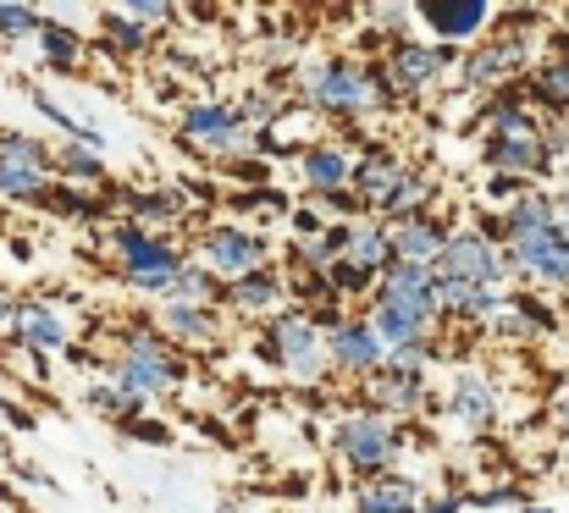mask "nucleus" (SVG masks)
Wrapping results in <instances>:
<instances>
[{"label":"nucleus","instance_id":"f257e3e1","mask_svg":"<svg viewBox=\"0 0 569 513\" xmlns=\"http://www.w3.org/2000/svg\"><path fill=\"white\" fill-rule=\"evenodd\" d=\"M293 100L310 105L316 117H332V122H366L398 105L381 61L366 56H343V50H327V56H305L293 67Z\"/></svg>","mask_w":569,"mask_h":513},{"label":"nucleus","instance_id":"f03ea898","mask_svg":"<svg viewBox=\"0 0 569 513\" xmlns=\"http://www.w3.org/2000/svg\"><path fill=\"white\" fill-rule=\"evenodd\" d=\"M542 22H548V11H531V6H498L492 33L459 56V72H453L459 83H453V89L487 100V94H498V89L526 83V72L542 61V56H537V44H542V39H537Z\"/></svg>","mask_w":569,"mask_h":513},{"label":"nucleus","instance_id":"7ed1b4c3","mask_svg":"<svg viewBox=\"0 0 569 513\" xmlns=\"http://www.w3.org/2000/svg\"><path fill=\"white\" fill-rule=\"evenodd\" d=\"M366 321L377 326V338L392 348H415V342H437L442 326V310H437V271L431 265H409V260H392L381 271L377 293L366 304Z\"/></svg>","mask_w":569,"mask_h":513},{"label":"nucleus","instance_id":"20e7f679","mask_svg":"<svg viewBox=\"0 0 569 513\" xmlns=\"http://www.w3.org/2000/svg\"><path fill=\"white\" fill-rule=\"evenodd\" d=\"M106 254H111V271L122 276V288H133L144 299H167L172 282L183 276V265L193 260L167 232H150V227H133V221H111Z\"/></svg>","mask_w":569,"mask_h":513},{"label":"nucleus","instance_id":"39448f33","mask_svg":"<svg viewBox=\"0 0 569 513\" xmlns=\"http://www.w3.org/2000/svg\"><path fill=\"white\" fill-rule=\"evenodd\" d=\"M106 375H111L122 392L156 403V398H167L172 386L189 381V353L161 338L156 321H133V326L122 332V342H117V353L106 359Z\"/></svg>","mask_w":569,"mask_h":513},{"label":"nucleus","instance_id":"423d86ee","mask_svg":"<svg viewBox=\"0 0 569 513\" xmlns=\"http://www.w3.org/2000/svg\"><path fill=\"white\" fill-rule=\"evenodd\" d=\"M403 425H392L387 414L377 409H343L338 420H332V431H327V447H332V459H338V470L355 481V486H366V481H377L387 470H398V453H403Z\"/></svg>","mask_w":569,"mask_h":513},{"label":"nucleus","instance_id":"0eeeda50","mask_svg":"<svg viewBox=\"0 0 569 513\" xmlns=\"http://www.w3.org/2000/svg\"><path fill=\"white\" fill-rule=\"evenodd\" d=\"M254 359L282 370L293 386H321L332 381V359H327V332L310 321V310H282L254 332Z\"/></svg>","mask_w":569,"mask_h":513},{"label":"nucleus","instance_id":"6e6552de","mask_svg":"<svg viewBox=\"0 0 569 513\" xmlns=\"http://www.w3.org/2000/svg\"><path fill=\"white\" fill-rule=\"evenodd\" d=\"M172 133H178L183 150H193L210 167H232V161L254 155V128L243 122L238 100H221V94L183 100L178 117H172Z\"/></svg>","mask_w":569,"mask_h":513},{"label":"nucleus","instance_id":"1a4fd4ad","mask_svg":"<svg viewBox=\"0 0 569 513\" xmlns=\"http://www.w3.org/2000/svg\"><path fill=\"white\" fill-rule=\"evenodd\" d=\"M193 260L210 265L221 282H238V276L271 265V238L254 232V227H243V221H227V215H221V221H204V227L193 232Z\"/></svg>","mask_w":569,"mask_h":513},{"label":"nucleus","instance_id":"9d476101","mask_svg":"<svg viewBox=\"0 0 569 513\" xmlns=\"http://www.w3.org/2000/svg\"><path fill=\"white\" fill-rule=\"evenodd\" d=\"M459 56L465 50H453V44H437V39H398L392 50H387V61H381V72H387V83H392V94H398V105L403 100H420V94H437L442 83H448V72H459Z\"/></svg>","mask_w":569,"mask_h":513},{"label":"nucleus","instance_id":"9b49d317","mask_svg":"<svg viewBox=\"0 0 569 513\" xmlns=\"http://www.w3.org/2000/svg\"><path fill=\"white\" fill-rule=\"evenodd\" d=\"M437 409H442V420H453L459 431L487 436V431L503 420V386H498V375L481 370V364H453L448 381H442Z\"/></svg>","mask_w":569,"mask_h":513},{"label":"nucleus","instance_id":"f8f14e48","mask_svg":"<svg viewBox=\"0 0 569 513\" xmlns=\"http://www.w3.org/2000/svg\"><path fill=\"white\" fill-rule=\"evenodd\" d=\"M56 182V150L44 139L0 133V204H44Z\"/></svg>","mask_w":569,"mask_h":513},{"label":"nucleus","instance_id":"ddd939ff","mask_svg":"<svg viewBox=\"0 0 569 513\" xmlns=\"http://www.w3.org/2000/svg\"><path fill=\"white\" fill-rule=\"evenodd\" d=\"M431 271H437L442 282H465V288H515L509 254H503L487 232H476V227H459Z\"/></svg>","mask_w":569,"mask_h":513},{"label":"nucleus","instance_id":"4468645a","mask_svg":"<svg viewBox=\"0 0 569 513\" xmlns=\"http://www.w3.org/2000/svg\"><path fill=\"white\" fill-rule=\"evenodd\" d=\"M509 271L520 288L531 293H569V232L565 227H542L531 238H515L509 249Z\"/></svg>","mask_w":569,"mask_h":513},{"label":"nucleus","instance_id":"2eb2a0df","mask_svg":"<svg viewBox=\"0 0 569 513\" xmlns=\"http://www.w3.org/2000/svg\"><path fill=\"white\" fill-rule=\"evenodd\" d=\"M415 17L426 22V33H431L437 44L470 50V44H481V39L492 33L498 6H492V0H426V6H415Z\"/></svg>","mask_w":569,"mask_h":513},{"label":"nucleus","instance_id":"dca6fc26","mask_svg":"<svg viewBox=\"0 0 569 513\" xmlns=\"http://www.w3.org/2000/svg\"><path fill=\"white\" fill-rule=\"evenodd\" d=\"M366 392V409L387 414L392 425H409L415 414H431L437 409V392H431V375H415V370H392L381 364L377 375L360 386Z\"/></svg>","mask_w":569,"mask_h":513},{"label":"nucleus","instance_id":"f3484780","mask_svg":"<svg viewBox=\"0 0 569 513\" xmlns=\"http://www.w3.org/2000/svg\"><path fill=\"white\" fill-rule=\"evenodd\" d=\"M327 359H332V375L338 381H371L381 364H387V342L377 338V326L366 315H349L327 332Z\"/></svg>","mask_w":569,"mask_h":513},{"label":"nucleus","instance_id":"a211bd4d","mask_svg":"<svg viewBox=\"0 0 569 513\" xmlns=\"http://www.w3.org/2000/svg\"><path fill=\"white\" fill-rule=\"evenodd\" d=\"M481 171L487 177H515L526 188H553L559 161L548 155L542 133L537 139H481Z\"/></svg>","mask_w":569,"mask_h":513},{"label":"nucleus","instance_id":"6ab92c4d","mask_svg":"<svg viewBox=\"0 0 569 513\" xmlns=\"http://www.w3.org/2000/svg\"><path fill=\"white\" fill-rule=\"evenodd\" d=\"M299 182L310 199L355 193V139H310L299 150Z\"/></svg>","mask_w":569,"mask_h":513},{"label":"nucleus","instance_id":"aec40b11","mask_svg":"<svg viewBox=\"0 0 569 513\" xmlns=\"http://www.w3.org/2000/svg\"><path fill=\"white\" fill-rule=\"evenodd\" d=\"M221 310H227L232 321H249V326L260 332L271 315L288 310V276H282V265H266V271H249V276L227 282Z\"/></svg>","mask_w":569,"mask_h":513},{"label":"nucleus","instance_id":"412c9836","mask_svg":"<svg viewBox=\"0 0 569 513\" xmlns=\"http://www.w3.org/2000/svg\"><path fill=\"white\" fill-rule=\"evenodd\" d=\"M11 348L28 353V359H44V364L61 359V353L72 348V326H67L61 304H50V299H22L17 326H11Z\"/></svg>","mask_w":569,"mask_h":513},{"label":"nucleus","instance_id":"4be33fe9","mask_svg":"<svg viewBox=\"0 0 569 513\" xmlns=\"http://www.w3.org/2000/svg\"><path fill=\"white\" fill-rule=\"evenodd\" d=\"M156 332L183 348V353H199L210 342H221L227 332V310L221 304H183V299H161L156 304Z\"/></svg>","mask_w":569,"mask_h":513},{"label":"nucleus","instance_id":"5701e85b","mask_svg":"<svg viewBox=\"0 0 569 513\" xmlns=\"http://www.w3.org/2000/svg\"><path fill=\"white\" fill-rule=\"evenodd\" d=\"M542 128H548V122H542V111L526 100L520 83L487 94V100L476 105V117H470V133H481V139H537Z\"/></svg>","mask_w":569,"mask_h":513},{"label":"nucleus","instance_id":"b1692460","mask_svg":"<svg viewBox=\"0 0 569 513\" xmlns=\"http://www.w3.org/2000/svg\"><path fill=\"white\" fill-rule=\"evenodd\" d=\"M459 232V215L453 210H426V215H409L392 227V260H409V265H437L448 238Z\"/></svg>","mask_w":569,"mask_h":513},{"label":"nucleus","instance_id":"393cba45","mask_svg":"<svg viewBox=\"0 0 569 513\" xmlns=\"http://www.w3.org/2000/svg\"><path fill=\"white\" fill-rule=\"evenodd\" d=\"M403 171H409V161H403L398 144H387V139H360V144H355V193H360L366 215H377L381 199L392 193V182H398Z\"/></svg>","mask_w":569,"mask_h":513},{"label":"nucleus","instance_id":"a878e982","mask_svg":"<svg viewBox=\"0 0 569 513\" xmlns=\"http://www.w3.org/2000/svg\"><path fill=\"white\" fill-rule=\"evenodd\" d=\"M526 100L542 111V122H569V39L559 33L553 39V50L526 72Z\"/></svg>","mask_w":569,"mask_h":513},{"label":"nucleus","instance_id":"bb28decb","mask_svg":"<svg viewBox=\"0 0 569 513\" xmlns=\"http://www.w3.org/2000/svg\"><path fill=\"white\" fill-rule=\"evenodd\" d=\"M117 210H122V221L150 227V232H167V227L189 221V204H183L178 188H128V193H117Z\"/></svg>","mask_w":569,"mask_h":513},{"label":"nucleus","instance_id":"cd10ccee","mask_svg":"<svg viewBox=\"0 0 569 513\" xmlns=\"http://www.w3.org/2000/svg\"><path fill=\"white\" fill-rule=\"evenodd\" d=\"M426 492L409 470H387L377 481L355 486V513H420Z\"/></svg>","mask_w":569,"mask_h":513},{"label":"nucleus","instance_id":"c85d7f7f","mask_svg":"<svg viewBox=\"0 0 569 513\" xmlns=\"http://www.w3.org/2000/svg\"><path fill=\"white\" fill-rule=\"evenodd\" d=\"M437 193H442V188H437V177H431L426 167H415V161H409V171L392 182V193L381 199L377 215L387 221V227H398V221H409V215H426V210H437Z\"/></svg>","mask_w":569,"mask_h":513},{"label":"nucleus","instance_id":"c756f323","mask_svg":"<svg viewBox=\"0 0 569 513\" xmlns=\"http://www.w3.org/2000/svg\"><path fill=\"white\" fill-rule=\"evenodd\" d=\"M28 105L39 111V122L50 128V133H61V144H89V150H100L106 155V133L89 122V117H78V111H67L50 89H39V83H28Z\"/></svg>","mask_w":569,"mask_h":513},{"label":"nucleus","instance_id":"7c9ffc66","mask_svg":"<svg viewBox=\"0 0 569 513\" xmlns=\"http://www.w3.org/2000/svg\"><path fill=\"white\" fill-rule=\"evenodd\" d=\"M503 215V232H509V243L515 238H531V232H542V227H559V199H553V188H526L509 210H498ZM503 243V249H509Z\"/></svg>","mask_w":569,"mask_h":513},{"label":"nucleus","instance_id":"2f4dec72","mask_svg":"<svg viewBox=\"0 0 569 513\" xmlns=\"http://www.w3.org/2000/svg\"><path fill=\"white\" fill-rule=\"evenodd\" d=\"M39 61L50 67V72H78L83 67V56H89V39L72 28V22H61V17H44V28H39Z\"/></svg>","mask_w":569,"mask_h":513},{"label":"nucleus","instance_id":"473e14b6","mask_svg":"<svg viewBox=\"0 0 569 513\" xmlns=\"http://www.w3.org/2000/svg\"><path fill=\"white\" fill-rule=\"evenodd\" d=\"M83 409H89V414H100V420H111V425H122V431H128L133 420H144V414H150V403H144V398H133V392H122L111 375H94V381L83 386Z\"/></svg>","mask_w":569,"mask_h":513},{"label":"nucleus","instance_id":"72a5a7b5","mask_svg":"<svg viewBox=\"0 0 569 513\" xmlns=\"http://www.w3.org/2000/svg\"><path fill=\"white\" fill-rule=\"evenodd\" d=\"M150 44H156V33H150L144 22L122 17L117 6H106V11H100V39H94V50H106V56H122V61H139Z\"/></svg>","mask_w":569,"mask_h":513},{"label":"nucleus","instance_id":"f704fd0d","mask_svg":"<svg viewBox=\"0 0 569 513\" xmlns=\"http://www.w3.org/2000/svg\"><path fill=\"white\" fill-rule=\"evenodd\" d=\"M343 260H349V265H360V271H371V276H381V271L392 265V227H387L381 215H360Z\"/></svg>","mask_w":569,"mask_h":513},{"label":"nucleus","instance_id":"c9c22d12","mask_svg":"<svg viewBox=\"0 0 569 513\" xmlns=\"http://www.w3.org/2000/svg\"><path fill=\"white\" fill-rule=\"evenodd\" d=\"M39 210H50V215H61V221H100V215H117L111 199H106L100 188H78V182H56V188L44 193Z\"/></svg>","mask_w":569,"mask_h":513},{"label":"nucleus","instance_id":"e433bc0d","mask_svg":"<svg viewBox=\"0 0 569 513\" xmlns=\"http://www.w3.org/2000/svg\"><path fill=\"white\" fill-rule=\"evenodd\" d=\"M288 105H293V89H288V83H254V89L238 100V111H243V122H249L254 133H271V128H282Z\"/></svg>","mask_w":569,"mask_h":513},{"label":"nucleus","instance_id":"4c0bfd02","mask_svg":"<svg viewBox=\"0 0 569 513\" xmlns=\"http://www.w3.org/2000/svg\"><path fill=\"white\" fill-rule=\"evenodd\" d=\"M56 177L78 188H106V155L89 144H56Z\"/></svg>","mask_w":569,"mask_h":513},{"label":"nucleus","instance_id":"58836bf2","mask_svg":"<svg viewBox=\"0 0 569 513\" xmlns=\"http://www.w3.org/2000/svg\"><path fill=\"white\" fill-rule=\"evenodd\" d=\"M509 310L531 326V338H559L565 332V315L553 310V299H542L531 288H509Z\"/></svg>","mask_w":569,"mask_h":513},{"label":"nucleus","instance_id":"ea45409f","mask_svg":"<svg viewBox=\"0 0 569 513\" xmlns=\"http://www.w3.org/2000/svg\"><path fill=\"white\" fill-rule=\"evenodd\" d=\"M167 299H183V304H221V299H227V282H221L210 265L189 260V265H183V276L172 282V293H167Z\"/></svg>","mask_w":569,"mask_h":513},{"label":"nucleus","instance_id":"a19ab883","mask_svg":"<svg viewBox=\"0 0 569 513\" xmlns=\"http://www.w3.org/2000/svg\"><path fill=\"white\" fill-rule=\"evenodd\" d=\"M381 276H371V271H360V265H349V260H338L332 271H327V288H332V299L338 304H371V293H377Z\"/></svg>","mask_w":569,"mask_h":513},{"label":"nucleus","instance_id":"79ce46f5","mask_svg":"<svg viewBox=\"0 0 569 513\" xmlns=\"http://www.w3.org/2000/svg\"><path fill=\"white\" fill-rule=\"evenodd\" d=\"M227 210H266V221H288L293 199L271 182V188H249V193H227Z\"/></svg>","mask_w":569,"mask_h":513},{"label":"nucleus","instance_id":"37998d69","mask_svg":"<svg viewBox=\"0 0 569 513\" xmlns=\"http://www.w3.org/2000/svg\"><path fill=\"white\" fill-rule=\"evenodd\" d=\"M526 503H531V497H526V486H520V481H503V486H476V492H465V509H526Z\"/></svg>","mask_w":569,"mask_h":513},{"label":"nucleus","instance_id":"c03bdc74","mask_svg":"<svg viewBox=\"0 0 569 513\" xmlns=\"http://www.w3.org/2000/svg\"><path fill=\"white\" fill-rule=\"evenodd\" d=\"M39 28H44V11H33V6H0V44L39 39Z\"/></svg>","mask_w":569,"mask_h":513},{"label":"nucleus","instance_id":"a18cd8bd","mask_svg":"<svg viewBox=\"0 0 569 513\" xmlns=\"http://www.w3.org/2000/svg\"><path fill=\"white\" fill-rule=\"evenodd\" d=\"M117 11H122V17H133V22H144L150 33H156V28H172V22L183 17L172 0H117Z\"/></svg>","mask_w":569,"mask_h":513},{"label":"nucleus","instance_id":"49530a36","mask_svg":"<svg viewBox=\"0 0 569 513\" xmlns=\"http://www.w3.org/2000/svg\"><path fill=\"white\" fill-rule=\"evenodd\" d=\"M332 227V215L310 199V204H293V215H288V232H293V243H310V238H321Z\"/></svg>","mask_w":569,"mask_h":513},{"label":"nucleus","instance_id":"de8ad7c7","mask_svg":"<svg viewBox=\"0 0 569 513\" xmlns=\"http://www.w3.org/2000/svg\"><path fill=\"white\" fill-rule=\"evenodd\" d=\"M227 182H238L243 193L249 188H271V161H260V155H243V161H232V167H221Z\"/></svg>","mask_w":569,"mask_h":513},{"label":"nucleus","instance_id":"09e8293b","mask_svg":"<svg viewBox=\"0 0 569 513\" xmlns=\"http://www.w3.org/2000/svg\"><path fill=\"white\" fill-rule=\"evenodd\" d=\"M520 193H526V182H515V177H487V182H481V199H487V210H509Z\"/></svg>","mask_w":569,"mask_h":513},{"label":"nucleus","instance_id":"8fccbe9b","mask_svg":"<svg viewBox=\"0 0 569 513\" xmlns=\"http://www.w3.org/2000/svg\"><path fill=\"white\" fill-rule=\"evenodd\" d=\"M122 436H128V442H144V447H172V425H161V420H150V414L133 420Z\"/></svg>","mask_w":569,"mask_h":513},{"label":"nucleus","instance_id":"3c124183","mask_svg":"<svg viewBox=\"0 0 569 513\" xmlns=\"http://www.w3.org/2000/svg\"><path fill=\"white\" fill-rule=\"evenodd\" d=\"M420 513H465V492H453V486H448V492L426 497V503H420Z\"/></svg>","mask_w":569,"mask_h":513},{"label":"nucleus","instance_id":"603ef678","mask_svg":"<svg viewBox=\"0 0 569 513\" xmlns=\"http://www.w3.org/2000/svg\"><path fill=\"white\" fill-rule=\"evenodd\" d=\"M17 310H22V293H11V288L0 282V332H11V326H17Z\"/></svg>","mask_w":569,"mask_h":513},{"label":"nucleus","instance_id":"864d4df0","mask_svg":"<svg viewBox=\"0 0 569 513\" xmlns=\"http://www.w3.org/2000/svg\"><path fill=\"white\" fill-rule=\"evenodd\" d=\"M553 425H559V436L569 442V381L559 386V398H553Z\"/></svg>","mask_w":569,"mask_h":513},{"label":"nucleus","instance_id":"5fc2aeb1","mask_svg":"<svg viewBox=\"0 0 569 513\" xmlns=\"http://www.w3.org/2000/svg\"><path fill=\"white\" fill-rule=\"evenodd\" d=\"M0 414H6V420H11V425H22V431H28V425H33V414H28V409H22V403H11V398H0Z\"/></svg>","mask_w":569,"mask_h":513},{"label":"nucleus","instance_id":"6e6d98bb","mask_svg":"<svg viewBox=\"0 0 569 513\" xmlns=\"http://www.w3.org/2000/svg\"><path fill=\"white\" fill-rule=\"evenodd\" d=\"M559 470H565V475H569V442H565V447H559Z\"/></svg>","mask_w":569,"mask_h":513},{"label":"nucleus","instance_id":"4d7b16f0","mask_svg":"<svg viewBox=\"0 0 569 513\" xmlns=\"http://www.w3.org/2000/svg\"><path fill=\"white\" fill-rule=\"evenodd\" d=\"M520 513H553V509H542V503H526V509H520Z\"/></svg>","mask_w":569,"mask_h":513},{"label":"nucleus","instance_id":"13d9d810","mask_svg":"<svg viewBox=\"0 0 569 513\" xmlns=\"http://www.w3.org/2000/svg\"><path fill=\"white\" fill-rule=\"evenodd\" d=\"M559 227H565V232H569V204H565V210H559Z\"/></svg>","mask_w":569,"mask_h":513},{"label":"nucleus","instance_id":"bf43d9fd","mask_svg":"<svg viewBox=\"0 0 569 513\" xmlns=\"http://www.w3.org/2000/svg\"><path fill=\"white\" fill-rule=\"evenodd\" d=\"M0 513H28V509H17V503H0Z\"/></svg>","mask_w":569,"mask_h":513},{"label":"nucleus","instance_id":"052dcab7","mask_svg":"<svg viewBox=\"0 0 569 513\" xmlns=\"http://www.w3.org/2000/svg\"><path fill=\"white\" fill-rule=\"evenodd\" d=\"M565 167H569V150H565Z\"/></svg>","mask_w":569,"mask_h":513},{"label":"nucleus","instance_id":"680f3d73","mask_svg":"<svg viewBox=\"0 0 569 513\" xmlns=\"http://www.w3.org/2000/svg\"><path fill=\"white\" fill-rule=\"evenodd\" d=\"M0 133H6V128H0Z\"/></svg>","mask_w":569,"mask_h":513}]
</instances>
